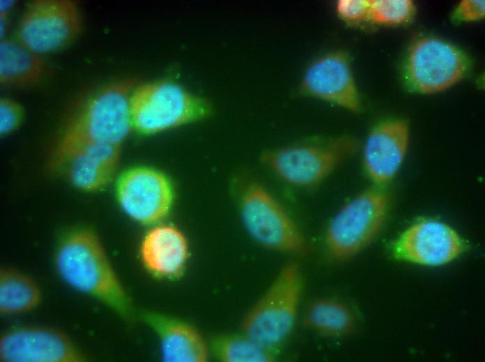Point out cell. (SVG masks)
I'll return each mask as SVG.
<instances>
[{
  "label": "cell",
  "instance_id": "cell-19",
  "mask_svg": "<svg viewBox=\"0 0 485 362\" xmlns=\"http://www.w3.org/2000/svg\"><path fill=\"white\" fill-rule=\"evenodd\" d=\"M305 325L320 335L340 337L352 333L355 319L350 308L332 299H318L310 303L304 317Z\"/></svg>",
  "mask_w": 485,
  "mask_h": 362
},
{
  "label": "cell",
  "instance_id": "cell-12",
  "mask_svg": "<svg viewBox=\"0 0 485 362\" xmlns=\"http://www.w3.org/2000/svg\"><path fill=\"white\" fill-rule=\"evenodd\" d=\"M3 362H82L86 358L63 333L38 326L15 328L0 339Z\"/></svg>",
  "mask_w": 485,
  "mask_h": 362
},
{
  "label": "cell",
  "instance_id": "cell-16",
  "mask_svg": "<svg viewBox=\"0 0 485 362\" xmlns=\"http://www.w3.org/2000/svg\"><path fill=\"white\" fill-rule=\"evenodd\" d=\"M157 334L161 358L165 362H206L210 348L200 333L184 322L155 312L142 315Z\"/></svg>",
  "mask_w": 485,
  "mask_h": 362
},
{
  "label": "cell",
  "instance_id": "cell-1",
  "mask_svg": "<svg viewBox=\"0 0 485 362\" xmlns=\"http://www.w3.org/2000/svg\"><path fill=\"white\" fill-rule=\"evenodd\" d=\"M134 82L125 80L102 88L66 123L56 142L52 164L63 167L79 151L102 144L120 145L132 127L130 99Z\"/></svg>",
  "mask_w": 485,
  "mask_h": 362
},
{
  "label": "cell",
  "instance_id": "cell-22",
  "mask_svg": "<svg viewBox=\"0 0 485 362\" xmlns=\"http://www.w3.org/2000/svg\"><path fill=\"white\" fill-rule=\"evenodd\" d=\"M415 14L410 0H371L369 20L383 25H399L409 22Z\"/></svg>",
  "mask_w": 485,
  "mask_h": 362
},
{
  "label": "cell",
  "instance_id": "cell-4",
  "mask_svg": "<svg viewBox=\"0 0 485 362\" xmlns=\"http://www.w3.org/2000/svg\"><path fill=\"white\" fill-rule=\"evenodd\" d=\"M130 111L132 127L142 134H153L203 118L209 106L175 84L156 81L133 90Z\"/></svg>",
  "mask_w": 485,
  "mask_h": 362
},
{
  "label": "cell",
  "instance_id": "cell-11",
  "mask_svg": "<svg viewBox=\"0 0 485 362\" xmlns=\"http://www.w3.org/2000/svg\"><path fill=\"white\" fill-rule=\"evenodd\" d=\"M461 237L447 224L433 219L417 221L394 242V256L425 266H440L457 258L465 250Z\"/></svg>",
  "mask_w": 485,
  "mask_h": 362
},
{
  "label": "cell",
  "instance_id": "cell-15",
  "mask_svg": "<svg viewBox=\"0 0 485 362\" xmlns=\"http://www.w3.org/2000/svg\"><path fill=\"white\" fill-rule=\"evenodd\" d=\"M189 244L178 228L160 224L149 230L140 246L145 269L160 278L176 279L185 271L189 258Z\"/></svg>",
  "mask_w": 485,
  "mask_h": 362
},
{
  "label": "cell",
  "instance_id": "cell-17",
  "mask_svg": "<svg viewBox=\"0 0 485 362\" xmlns=\"http://www.w3.org/2000/svg\"><path fill=\"white\" fill-rule=\"evenodd\" d=\"M119 158L120 145H97L79 151L64 166L75 187L93 191L103 188L112 180Z\"/></svg>",
  "mask_w": 485,
  "mask_h": 362
},
{
  "label": "cell",
  "instance_id": "cell-3",
  "mask_svg": "<svg viewBox=\"0 0 485 362\" xmlns=\"http://www.w3.org/2000/svg\"><path fill=\"white\" fill-rule=\"evenodd\" d=\"M302 289L299 266L293 262L286 263L245 315L243 333L274 350L294 327Z\"/></svg>",
  "mask_w": 485,
  "mask_h": 362
},
{
  "label": "cell",
  "instance_id": "cell-25",
  "mask_svg": "<svg viewBox=\"0 0 485 362\" xmlns=\"http://www.w3.org/2000/svg\"><path fill=\"white\" fill-rule=\"evenodd\" d=\"M485 16L484 0H463L455 8L453 19L459 22H474Z\"/></svg>",
  "mask_w": 485,
  "mask_h": 362
},
{
  "label": "cell",
  "instance_id": "cell-14",
  "mask_svg": "<svg viewBox=\"0 0 485 362\" xmlns=\"http://www.w3.org/2000/svg\"><path fill=\"white\" fill-rule=\"evenodd\" d=\"M409 143V127L403 120L377 125L369 133L363 148V162L370 178L376 183L390 181L405 158Z\"/></svg>",
  "mask_w": 485,
  "mask_h": 362
},
{
  "label": "cell",
  "instance_id": "cell-5",
  "mask_svg": "<svg viewBox=\"0 0 485 362\" xmlns=\"http://www.w3.org/2000/svg\"><path fill=\"white\" fill-rule=\"evenodd\" d=\"M389 198L378 189L361 193L332 218L325 233V246L331 258L348 260L371 243L387 216Z\"/></svg>",
  "mask_w": 485,
  "mask_h": 362
},
{
  "label": "cell",
  "instance_id": "cell-10",
  "mask_svg": "<svg viewBox=\"0 0 485 362\" xmlns=\"http://www.w3.org/2000/svg\"><path fill=\"white\" fill-rule=\"evenodd\" d=\"M116 196L124 212L135 221L151 225L162 221L174 203V190L162 172L139 166L125 171L116 185Z\"/></svg>",
  "mask_w": 485,
  "mask_h": 362
},
{
  "label": "cell",
  "instance_id": "cell-21",
  "mask_svg": "<svg viewBox=\"0 0 485 362\" xmlns=\"http://www.w3.org/2000/svg\"><path fill=\"white\" fill-rule=\"evenodd\" d=\"M212 350L222 362H272L276 359L273 349L243 333L217 338L213 342Z\"/></svg>",
  "mask_w": 485,
  "mask_h": 362
},
{
  "label": "cell",
  "instance_id": "cell-2",
  "mask_svg": "<svg viewBox=\"0 0 485 362\" xmlns=\"http://www.w3.org/2000/svg\"><path fill=\"white\" fill-rule=\"evenodd\" d=\"M56 266L71 288L98 299L121 317L132 315L130 299L93 231L82 228L69 233L59 246Z\"/></svg>",
  "mask_w": 485,
  "mask_h": 362
},
{
  "label": "cell",
  "instance_id": "cell-13",
  "mask_svg": "<svg viewBox=\"0 0 485 362\" xmlns=\"http://www.w3.org/2000/svg\"><path fill=\"white\" fill-rule=\"evenodd\" d=\"M301 90L351 111L360 109V97L348 54L334 51L314 59L303 74Z\"/></svg>",
  "mask_w": 485,
  "mask_h": 362
},
{
  "label": "cell",
  "instance_id": "cell-18",
  "mask_svg": "<svg viewBox=\"0 0 485 362\" xmlns=\"http://www.w3.org/2000/svg\"><path fill=\"white\" fill-rule=\"evenodd\" d=\"M41 54L20 42L1 39L0 42V82L3 86H24L40 81L45 72Z\"/></svg>",
  "mask_w": 485,
  "mask_h": 362
},
{
  "label": "cell",
  "instance_id": "cell-7",
  "mask_svg": "<svg viewBox=\"0 0 485 362\" xmlns=\"http://www.w3.org/2000/svg\"><path fill=\"white\" fill-rule=\"evenodd\" d=\"M468 67V57L456 45L436 37L419 36L409 47L405 77L413 90L432 94L459 82Z\"/></svg>",
  "mask_w": 485,
  "mask_h": 362
},
{
  "label": "cell",
  "instance_id": "cell-9",
  "mask_svg": "<svg viewBox=\"0 0 485 362\" xmlns=\"http://www.w3.org/2000/svg\"><path fill=\"white\" fill-rule=\"evenodd\" d=\"M83 29V19L70 0H35L20 22L19 42L43 54L58 51L72 42Z\"/></svg>",
  "mask_w": 485,
  "mask_h": 362
},
{
  "label": "cell",
  "instance_id": "cell-20",
  "mask_svg": "<svg viewBox=\"0 0 485 362\" xmlns=\"http://www.w3.org/2000/svg\"><path fill=\"white\" fill-rule=\"evenodd\" d=\"M41 290L30 276L10 268L0 271V313L3 315L26 313L41 301Z\"/></svg>",
  "mask_w": 485,
  "mask_h": 362
},
{
  "label": "cell",
  "instance_id": "cell-8",
  "mask_svg": "<svg viewBox=\"0 0 485 362\" xmlns=\"http://www.w3.org/2000/svg\"><path fill=\"white\" fill-rule=\"evenodd\" d=\"M240 210L246 230L262 246L290 254L305 252L306 243L300 230L282 205L261 185L247 186Z\"/></svg>",
  "mask_w": 485,
  "mask_h": 362
},
{
  "label": "cell",
  "instance_id": "cell-6",
  "mask_svg": "<svg viewBox=\"0 0 485 362\" xmlns=\"http://www.w3.org/2000/svg\"><path fill=\"white\" fill-rule=\"evenodd\" d=\"M351 136L294 144L264 153L265 164L286 182L309 187L321 182L357 148Z\"/></svg>",
  "mask_w": 485,
  "mask_h": 362
},
{
  "label": "cell",
  "instance_id": "cell-24",
  "mask_svg": "<svg viewBox=\"0 0 485 362\" xmlns=\"http://www.w3.org/2000/svg\"><path fill=\"white\" fill-rule=\"evenodd\" d=\"M23 109L16 101L7 98L0 99V133L6 135L15 130L23 119Z\"/></svg>",
  "mask_w": 485,
  "mask_h": 362
},
{
  "label": "cell",
  "instance_id": "cell-23",
  "mask_svg": "<svg viewBox=\"0 0 485 362\" xmlns=\"http://www.w3.org/2000/svg\"><path fill=\"white\" fill-rule=\"evenodd\" d=\"M371 0H339L336 5L339 17L348 23L369 20Z\"/></svg>",
  "mask_w": 485,
  "mask_h": 362
}]
</instances>
